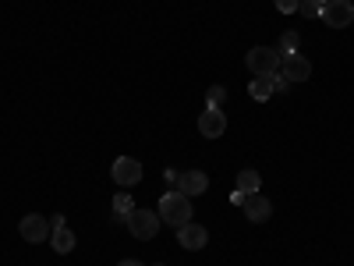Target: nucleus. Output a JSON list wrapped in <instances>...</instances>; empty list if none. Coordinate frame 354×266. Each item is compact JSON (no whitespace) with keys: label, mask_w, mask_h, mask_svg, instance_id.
Here are the masks:
<instances>
[{"label":"nucleus","mask_w":354,"mask_h":266,"mask_svg":"<svg viewBox=\"0 0 354 266\" xmlns=\"http://www.w3.org/2000/svg\"><path fill=\"white\" fill-rule=\"evenodd\" d=\"M287 89H290V82L283 75H273V93H287Z\"/></svg>","instance_id":"20"},{"label":"nucleus","mask_w":354,"mask_h":266,"mask_svg":"<svg viewBox=\"0 0 354 266\" xmlns=\"http://www.w3.org/2000/svg\"><path fill=\"white\" fill-rule=\"evenodd\" d=\"M298 11H301L305 18H319V8L312 4V0H301V8H298Z\"/></svg>","instance_id":"19"},{"label":"nucleus","mask_w":354,"mask_h":266,"mask_svg":"<svg viewBox=\"0 0 354 266\" xmlns=\"http://www.w3.org/2000/svg\"><path fill=\"white\" fill-rule=\"evenodd\" d=\"M160 220L163 224H170V227H181V224H188L192 220V199L188 195H181V192H163V199H160Z\"/></svg>","instance_id":"1"},{"label":"nucleus","mask_w":354,"mask_h":266,"mask_svg":"<svg viewBox=\"0 0 354 266\" xmlns=\"http://www.w3.org/2000/svg\"><path fill=\"white\" fill-rule=\"evenodd\" d=\"M245 64H248V71H252L255 78H259V75H280L283 53L273 50V46H252L248 57H245Z\"/></svg>","instance_id":"2"},{"label":"nucleus","mask_w":354,"mask_h":266,"mask_svg":"<svg viewBox=\"0 0 354 266\" xmlns=\"http://www.w3.org/2000/svg\"><path fill=\"white\" fill-rule=\"evenodd\" d=\"M245 199H248V195H245V192H238V188L230 192V202H234V206H245Z\"/></svg>","instance_id":"21"},{"label":"nucleus","mask_w":354,"mask_h":266,"mask_svg":"<svg viewBox=\"0 0 354 266\" xmlns=\"http://www.w3.org/2000/svg\"><path fill=\"white\" fill-rule=\"evenodd\" d=\"M227 100V89L223 85H209V93H205V107H223Z\"/></svg>","instance_id":"16"},{"label":"nucleus","mask_w":354,"mask_h":266,"mask_svg":"<svg viewBox=\"0 0 354 266\" xmlns=\"http://www.w3.org/2000/svg\"><path fill=\"white\" fill-rule=\"evenodd\" d=\"M298 43H301L298 33H283L280 36V53H298Z\"/></svg>","instance_id":"17"},{"label":"nucleus","mask_w":354,"mask_h":266,"mask_svg":"<svg viewBox=\"0 0 354 266\" xmlns=\"http://www.w3.org/2000/svg\"><path fill=\"white\" fill-rule=\"evenodd\" d=\"M110 177H113L121 188H135V185L142 181V163H138L135 157H117L113 167H110Z\"/></svg>","instance_id":"5"},{"label":"nucleus","mask_w":354,"mask_h":266,"mask_svg":"<svg viewBox=\"0 0 354 266\" xmlns=\"http://www.w3.org/2000/svg\"><path fill=\"white\" fill-rule=\"evenodd\" d=\"M273 4H277V11H280V15H298L301 0H273Z\"/></svg>","instance_id":"18"},{"label":"nucleus","mask_w":354,"mask_h":266,"mask_svg":"<svg viewBox=\"0 0 354 266\" xmlns=\"http://www.w3.org/2000/svg\"><path fill=\"white\" fill-rule=\"evenodd\" d=\"M50 245H53V252L68 256V252H75L78 238H75V231H71L68 224H61V227H53V234H50Z\"/></svg>","instance_id":"12"},{"label":"nucleus","mask_w":354,"mask_h":266,"mask_svg":"<svg viewBox=\"0 0 354 266\" xmlns=\"http://www.w3.org/2000/svg\"><path fill=\"white\" fill-rule=\"evenodd\" d=\"M198 132H202L205 139H220V135L227 132V114H223L220 107H205L202 117H198Z\"/></svg>","instance_id":"10"},{"label":"nucleus","mask_w":354,"mask_h":266,"mask_svg":"<svg viewBox=\"0 0 354 266\" xmlns=\"http://www.w3.org/2000/svg\"><path fill=\"white\" fill-rule=\"evenodd\" d=\"M312 4H315V8H319V15H322V8H326V4H330V0H312Z\"/></svg>","instance_id":"23"},{"label":"nucleus","mask_w":354,"mask_h":266,"mask_svg":"<svg viewBox=\"0 0 354 266\" xmlns=\"http://www.w3.org/2000/svg\"><path fill=\"white\" fill-rule=\"evenodd\" d=\"M238 192H245V195L262 192V174H259V170H252V167L238 170Z\"/></svg>","instance_id":"14"},{"label":"nucleus","mask_w":354,"mask_h":266,"mask_svg":"<svg viewBox=\"0 0 354 266\" xmlns=\"http://www.w3.org/2000/svg\"><path fill=\"white\" fill-rule=\"evenodd\" d=\"M117 266H145V263H138V259H121Z\"/></svg>","instance_id":"22"},{"label":"nucleus","mask_w":354,"mask_h":266,"mask_svg":"<svg viewBox=\"0 0 354 266\" xmlns=\"http://www.w3.org/2000/svg\"><path fill=\"white\" fill-rule=\"evenodd\" d=\"M177 245L188 249V252H198V249L209 245V231H205L202 224H195V220H188V224L177 227Z\"/></svg>","instance_id":"6"},{"label":"nucleus","mask_w":354,"mask_h":266,"mask_svg":"<svg viewBox=\"0 0 354 266\" xmlns=\"http://www.w3.org/2000/svg\"><path fill=\"white\" fill-rule=\"evenodd\" d=\"M205 188H209V177H205V170H181L177 174V192L195 199V195H205Z\"/></svg>","instance_id":"9"},{"label":"nucleus","mask_w":354,"mask_h":266,"mask_svg":"<svg viewBox=\"0 0 354 266\" xmlns=\"http://www.w3.org/2000/svg\"><path fill=\"white\" fill-rule=\"evenodd\" d=\"M241 210H245V220H252V224H266V220L273 217V202L266 199L262 192H255V195H248V199H245Z\"/></svg>","instance_id":"11"},{"label":"nucleus","mask_w":354,"mask_h":266,"mask_svg":"<svg viewBox=\"0 0 354 266\" xmlns=\"http://www.w3.org/2000/svg\"><path fill=\"white\" fill-rule=\"evenodd\" d=\"M280 75H283L287 82H308V78H312V61H308L305 53H283Z\"/></svg>","instance_id":"8"},{"label":"nucleus","mask_w":354,"mask_h":266,"mask_svg":"<svg viewBox=\"0 0 354 266\" xmlns=\"http://www.w3.org/2000/svg\"><path fill=\"white\" fill-rule=\"evenodd\" d=\"M135 210V199H131V192H117L113 195V220H128V213Z\"/></svg>","instance_id":"15"},{"label":"nucleus","mask_w":354,"mask_h":266,"mask_svg":"<svg viewBox=\"0 0 354 266\" xmlns=\"http://www.w3.org/2000/svg\"><path fill=\"white\" fill-rule=\"evenodd\" d=\"M248 96H252L255 103H266V100H270V96H273V75H259V78H252Z\"/></svg>","instance_id":"13"},{"label":"nucleus","mask_w":354,"mask_h":266,"mask_svg":"<svg viewBox=\"0 0 354 266\" xmlns=\"http://www.w3.org/2000/svg\"><path fill=\"white\" fill-rule=\"evenodd\" d=\"M124 224H128V231L135 234L138 242H149V238H156L160 227H163V220H160V213H156V210H131Z\"/></svg>","instance_id":"3"},{"label":"nucleus","mask_w":354,"mask_h":266,"mask_svg":"<svg viewBox=\"0 0 354 266\" xmlns=\"http://www.w3.org/2000/svg\"><path fill=\"white\" fill-rule=\"evenodd\" d=\"M319 18L326 21L330 28H347V25L354 21V4H351V0H330V4L322 8Z\"/></svg>","instance_id":"7"},{"label":"nucleus","mask_w":354,"mask_h":266,"mask_svg":"<svg viewBox=\"0 0 354 266\" xmlns=\"http://www.w3.org/2000/svg\"><path fill=\"white\" fill-rule=\"evenodd\" d=\"M18 234H21L28 245H39V242H46L50 234H53V227H50V220L39 217V213H25V217L18 220Z\"/></svg>","instance_id":"4"}]
</instances>
